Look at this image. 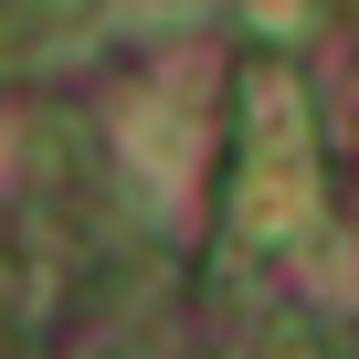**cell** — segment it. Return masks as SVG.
Instances as JSON below:
<instances>
[{
    "label": "cell",
    "instance_id": "1",
    "mask_svg": "<svg viewBox=\"0 0 359 359\" xmlns=\"http://www.w3.org/2000/svg\"><path fill=\"white\" fill-rule=\"evenodd\" d=\"M233 95H243V180H233V243H285V233H306V201H317V137H306V95L254 53L243 74H233Z\"/></svg>",
    "mask_w": 359,
    "mask_h": 359
},
{
    "label": "cell",
    "instance_id": "2",
    "mask_svg": "<svg viewBox=\"0 0 359 359\" xmlns=\"http://www.w3.org/2000/svg\"><path fill=\"white\" fill-rule=\"evenodd\" d=\"M201 11H212V0H116V22H127V32H191Z\"/></svg>",
    "mask_w": 359,
    "mask_h": 359
},
{
    "label": "cell",
    "instance_id": "3",
    "mask_svg": "<svg viewBox=\"0 0 359 359\" xmlns=\"http://www.w3.org/2000/svg\"><path fill=\"white\" fill-rule=\"evenodd\" d=\"M95 11V0H22V43H53V32H74Z\"/></svg>",
    "mask_w": 359,
    "mask_h": 359
},
{
    "label": "cell",
    "instance_id": "4",
    "mask_svg": "<svg viewBox=\"0 0 359 359\" xmlns=\"http://www.w3.org/2000/svg\"><path fill=\"white\" fill-rule=\"evenodd\" d=\"M254 22H264L275 43H296V32H306V0H254Z\"/></svg>",
    "mask_w": 359,
    "mask_h": 359
}]
</instances>
